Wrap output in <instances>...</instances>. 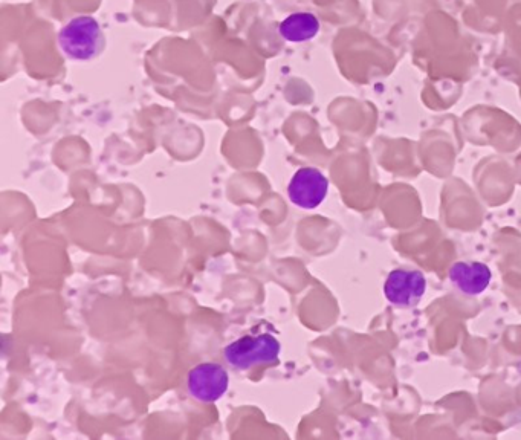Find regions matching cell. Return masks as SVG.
Here are the masks:
<instances>
[{
  "mask_svg": "<svg viewBox=\"0 0 521 440\" xmlns=\"http://www.w3.org/2000/svg\"><path fill=\"white\" fill-rule=\"evenodd\" d=\"M59 45L69 59L89 62L103 52L106 37L95 17L78 16L60 30Z\"/></svg>",
  "mask_w": 521,
  "mask_h": 440,
  "instance_id": "1",
  "label": "cell"
},
{
  "mask_svg": "<svg viewBox=\"0 0 521 440\" xmlns=\"http://www.w3.org/2000/svg\"><path fill=\"white\" fill-rule=\"evenodd\" d=\"M279 340L271 334L245 335L228 344L224 350L225 361L236 370H250L262 364L279 361Z\"/></svg>",
  "mask_w": 521,
  "mask_h": 440,
  "instance_id": "2",
  "label": "cell"
},
{
  "mask_svg": "<svg viewBox=\"0 0 521 440\" xmlns=\"http://www.w3.org/2000/svg\"><path fill=\"white\" fill-rule=\"evenodd\" d=\"M187 385L191 398L204 404H213L227 393L230 375L221 364H199L188 373Z\"/></svg>",
  "mask_w": 521,
  "mask_h": 440,
  "instance_id": "3",
  "label": "cell"
},
{
  "mask_svg": "<svg viewBox=\"0 0 521 440\" xmlns=\"http://www.w3.org/2000/svg\"><path fill=\"white\" fill-rule=\"evenodd\" d=\"M329 191L326 176L314 167H303L295 172L288 185V196L292 204L303 210H315L323 204Z\"/></svg>",
  "mask_w": 521,
  "mask_h": 440,
  "instance_id": "4",
  "label": "cell"
},
{
  "mask_svg": "<svg viewBox=\"0 0 521 440\" xmlns=\"http://www.w3.org/2000/svg\"><path fill=\"white\" fill-rule=\"evenodd\" d=\"M427 292V280L422 272L395 269L387 275L384 295L398 308H415Z\"/></svg>",
  "mask_w": 521,
  "mask_h": 440,
  "instance_id": "5",
  "label": "cell"
},
{
  "mask_svg": "<svg viewBox=\"0 0 521 440\" xmlns=\"http://www.w3.org/2000/svg\"><path fill=\"white\" fill-rule=\"evenodd\" d=\"M491 279V269L485 263L457 262L450 269L451 283L468 297L483 294Z\"/></svg>",
  "mask_w": 521,
  "mask_h": 440,
  "instance_id": "6",
  "label": "cell"
},
{
  "mask_svg": "<svg viewBox=\"0 0 521 440\" xmlns=\"http://www.w3.org/2000/svg\"><path fill=\"white\" fill-rule=\"evenodd\" d=\"M320 31V20L312 13H294L286 17L279 26L283 39L292 43L309 42Z\"/></svg>",
  "mask_w": 521,
  "mask_h": 440,
  "instance_id": "7",
  "label": "cell"
}]
</instances>
